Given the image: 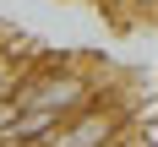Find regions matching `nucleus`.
<instances>
[{
    "mask_svg": "<svg viewBox=\"0 0 158 147\" xmlns=\"http://www.w3.org/2000/svg\"><path fill=\"white\" fill-rule=\"evenodd\" d=\"M126 6H131L136 16H153V0H126Z\"/></svg>",
    "mask_w": 158,
    "mask_h": 147,
    "instance_id": "f257e3e1",
    "label": "nucleus"
}]
</instances>
